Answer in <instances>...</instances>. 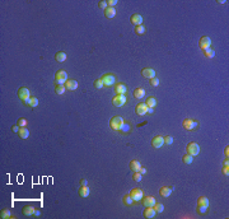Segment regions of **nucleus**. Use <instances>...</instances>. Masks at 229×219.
Segmentation results:
<instances>
[{
  "label": "nucleus",
  "instance_id": "obj_36",
  "mask_svg": "<svg viewBox=\"0 0 229 219\" xmlns=\"http://www.w3.org/2000/svg\"><path fill=\"white\" fill-rule=\"evenodd\" d=\"M93 85H94V88H96V89H101V88H103V87H105V85H103V82H102V79H101V78L97 79Z\"/></svg>",
  "mask_w": 229,
  "mask_h": 219
},
{
  "label": "nucleus",
  "instance_id": "obj_43",
  "mask_svg": "<svg viewBox=\"0 0 229 219\" xmlns=\"http://www.w3.org/2000/svg\"><path fill=\"white\" fill-rule=\"evenodd\" d=\"M98 6L101 9H106V8H108V4H107V1H105V0H101V1L98 3Z\"/></svg>",
  "mask_w": 229,
  "mask_h": 219
},
{
  "label": "nucleus",
  "instance_id": "obj_44",
  "mask_svg": "<svg viewBox=\"0 0 229 219\" xmlns=\"http://www.w3.org/2000/svg\"><path fill=\"white\" fill-rule=\"evenodd\" d=\"M117 0H108V1H107V4L109 5V6H111V8H115V6L116 5H117Z\"/></svg>",
  "mask_w": 229,
  "mask_h": 219
},
{
  "label": "nucleus",
  "instance_id": "obj_46",
  "mask_svg": "<svg viewBox=\"0 0 229 219\" xmlns=\"http://www.w3.org/2000/svg\"><path fill=\"white\" fill-rule=\"evenodd\" d=\"M19 129H21V127H19L18 125H14V126H12V131H13V133H18Z\"/></svg>",
  "mask_w": 229,
  "mask_h": 219
},
{
  "label": "nucleus",
  "instance_id": "obj_1",
  "mask_svg": "<svg viewBox=\"0 0 229 219\" xmlns=\"http://www.w3.org/2000/svg\"><path fill=\"white\" fill-rule=\"evenodd\" d=\"M182 126L187 131H193L199 127V122L196 120H193V118H185L182 122Z\"/></svg>",
  "mask_w": 229,
  "mask_h": 219
},
{
  "label": "nucleus",
  "instance_id": "obj_20",
  "mask_svg": "<svg viewBox=\"0 0 229 219\" xmlns=\"http://www.w3.org/2000/svg\"><path fill=\"white\" fill-rule=\"evenodd\" d=\"M133 94L136 99H141V98L145 97V89L144 88H135Z\"/></svg>",
  "mask_w": 229,
  "mask_h": 219
},
{
  "label": "nucleus",
  "instance_id": "obj_27",
  "mask_svg": "<svg viewBox=\"0 0 229 219\" xmlns=\"http://www.w3.org/2000/svg\"><path fill=\"white\" fill-rule=\"evenodd\" d=\"M197 205H201V207H208L209 208V199L206 196H200L197 200Z\"/></svg>",
  "mask_w": 229,
  "mask_h": 219
},
{
  "label": "nucleus",
  "instance_id": "obj_32",
  "mask_svg": "<svg viewBox=\"0 0 229 219\" xmlns=\"http://www.w3.org/2000/svg\"><path fill=\"white\" fill-rule=\"evenodd\" d=\"M204 55L208 57V59H212V57L215 56V51L212 50V49H208V50L204 51Z\"/></svg>",
  "mask_w": 229,
  "mask_h": 219
},
{
  "label": "nucleus",
  "instance_id": "obj_21",
  "mask_svg": "<svg viewBox=\"0 0 229 219\" xmlns=\"http://www.w3.org/2000/svg\"><path fill=\"white\" fill-rule=\"evenodd\" d=\"M18 135H19V138L21 139H27L28 136H30V130H28L27 127H21L19 129V131H18Z\"/></svg>",
  "mask_w": 229,
  "mask_h": 219
},
{
  "label": "nucleus",
  "instance_id": "obj_50",
  "mask_svg": "<svg viewBox=\"0 0 229 219\" xmlns=\"http://www.w3.org/2000/svg\"><path fill=\"white\" fill-rule=\"evenodd\" d=\"M34 215L38 217V215H40V210H37V209H36V210H34Z\"/></svg>",
  "mask_w": 229,
  "mask_h": 219
},
{
  "label": "nucleus",
  "instance_id": "obj_2",
  "mask_svg": "<svg viewBox=\"0 0 229 219\" xmlns=\"http://www.w3.org/2000/svg\"><path fill=\"white\" fill-rule=\"evenodd\" d=\"M124 118L120 117V116H115V117L111 118V121H109V126H111L112 130H116V131H120V129L122 126V124H124Z\"/></svg>",
  "mask_w": 229,
  "mask_h": 219
},
{
  "label": "nucleus",
  "instance_id": "obj_10",
  "mask_svg": "<svg viewBox=\"0 0 229 219\" xmlns=\"http://www.w3.org/2000/svg\"><path fill=\"white\" fill-rule=\"evenodd\" d=\"M18 97L22 99V102L25 101V99L30 98V89L25 88V87H22V88H19L18 91Z\"/></svg>",
  "mask_w": 229,
  "mask_h": 219
},
{
  "label": "nucleus",
  "instance_id": "obj_19",
  "mask_svg": "<svg viewBox=\"0 0 229 219\" xmlns=\"http://www.w3.org/2000/svg\"><path fill=\"white\" fill-rule=\"evenodd\" d=\"M116 9L115 8H111V6H108V8H106L105 9V15H106V18H108V19H112V18H115L116 17Z\"/></svg>",
  "mask_w": 229,
  "mask_h": 219
},
{
  "label": "nucleus",
  "instance_id": "obj_40",
  "mask_svg": "<svg viewBox=\"0 0 229 219\" xmlns=\"http://www.w3.org/2000/svg\"><path fill=\"white\" fill-rule=\"evenodd\" d=\"M197 210H199V213H201V214H206V213H208V210H209V208L208 207H201V205H197Z\"/></svg>",
  "mask_w": 229,
  "mask_h": 219
},
{
  "label": "nucleus",
  "instance_id": "obj_51",
  "mask_svg": "<svg viewBox=\"0 0 229 219\" xmlns=\"http://www.w3.org/2000/svg\"><path fill=\"white\" fill-rule=\"evenodd\" d=\"M153 110L154 108H149V107H148V114H153Z\"/></svg>",
  "mask_w": 229,
  "mask_h": 219
},
{
  "label": "nucleus",
  "instance_id": "obj_28",
  "mask_svg": "<svg viewBox=\"0 0 229 219\" xmlns=\"http://www.w3.org/2000/svg\"><path fill=\"white\" fill-rule=\"evenodd\" d=\"M122 201H124V204L127 205V207H131V205H133L134 202H135V201L133 200V198L130 196V194H129V195H125L124 198H122Z\"/></svg>",
  "mask_w": 229,
  "mask_h": 219
},
{
  "label": "nucleus",
  "instance_id": "obj_18",
  "mask_svg": "<svg viewBox=\"0 0 229 219\" xmlns=\"http://www.w3.org/2000/svg\"><path fill=\"white\" fill-rule=\"evenodd\" d=\"M172 190L173 187H168V186H163L162 189L159 190V195L162 196V198H168V196L172 194Z\"/></svg>",
  "mask_w": 229,
  "mask_h": 219
},
{
  "label": "nucleus",
  "instance_id": "obj_5",
  "mask_svg": "<svg viewBox=\"0 0 229 219\" xmlns=\"http://www.w3.org/2000/svg\"><path fill=\"white\" fill-rule=\"evenodd\" d=\"M186 152L190 154V156H192V157H195V156H199V153H200V147H199V144H196V143H190V144H187V147H186Z\"/></svg>",
  "mask_w": 229,
  "mask_h": 219
},
{
  "label": "nucleus",
  "instance_id": "obj_11",
  "mask_svg": "<svg viewBox=\"0 0 229 219\" xmlns=\"http://www.w3.org/2000/svg\"><path fill=\"white\" fill-rule=\"evenodd\" d=\"M164 145V138L163 136H155L153 140H151V147L155 148V149H158V148H162Z\"/></svg>",
  "mask_w": 229,
  "mask_h": 219
},
{
  "label": "nucleus",
  "instance_id": "obj_41",
  "mask_svg": "<svg viewBox=\"0 0 229 219\" xmlns=\"http://www.w3.org/2000/svg\"><path fill=\"white\" fill-rule=\"evenodd\" d=\"M150 85L151 87H158V85H159V79H158L157 76H155V78H151L150 79Z\"/></svg>",
  "mask_w": 229,
  "mask_h": 219
},
{
  "label": "nucleus",
  "instance_id": "obj_31",
  "mask_svg": "<svg viewBox=\"0 0 229 219\" xmlns=\"http://www.w3.org/2000/svg\"><path fill=\"white\" fill-rule=\"evenodd\" d=\"M145 31H146V28H145L144 25H138V27H135V33L139 34V36L144 34V33H145Z\"/></svg>",
  "mask_w": 229,
  "mask_h": 219
},
{
  "label": "nucleus",
  "instance_id": "obj_38",
  "mask_svg": "<svg viewBox=\"0 0 229 219\" xmlns=\"http://www.w3.org/2000/svg\"><path fill=\"white\" fill-rule=\"evenodd\" d=\"M37 106H38V99L36 97H32L30 101V107L33 108V107H37Z\"/></svg>",
  "mask_w": 229,
  "mask_h": 219
},
{
  "label": "nucleus",
  "instance_id": "obj_15",
  "mask_svg": "<svg viewBox=\"0 0 229 219\" xmlns=\"http://www.w3.org/2000/svg\"><path fill=\"white\" fill-rule=\"evenodd\" d=\"M130 22L135 25V27H138V25H141V23H143V17H141L140 14H133V15L130 17Z\"/></svg>",
  "mask_w": 229,
  "mask_h": 219
},
{
  "label": "nucleus",
  "instance_id": "obj_6",
  "mask_svg": "<svg viewBox=\"0 0 229 219\" xmlns=\"http://www.w3.org/2000/svg\"><path fill=\"white\" fill-rule=\"evenodd\" d=\"M130 196L133 198V200L135 202L141 201V200H143V198H144V191L141 189H133V190H131V192H130Z\"/></svg>",
  "mask_w": 229,
  "mask_h": 219
},
{
  "label": "nucleus",
  "instance_id": "obj_9",
  "mask_svg": "<svg viewBox=\"0 0 229 219\" xmlns=\"http://www.w3.org/2000/svg\"><path fill=\"white\" fill-rule=\"evenodd\" d=\"M141 75L144 78H148V79H151V78H155V70L151 69V67H144L141 70Z\"/></svg>",
  "mask_w": 229,
  "mask_h": 219
},
{
  "label": "nucleus",
  "instance_id": "obj_26",
  "mask_svg": "<svg viewBox=\"0 0 229 219\" xmlns=\"http://www.w3.org/2000/svg\"><path fill=\"white\" fill-rule=\"evenodd\" d=\"M145 105H146L149 108H155V106H157V98L155 97H149V98L146 99V102H145Z\"/></svg>",
  "mask_w": 229,
  "mask_h": 219
},
{
  "label": "nucleus",
  "instance_id": "obj_33",
  "mask_svg": "<svg viewBox=\"0 0 229 219\" xmlns=\"http://www.w3.org/2000/svg\"><path fill=\"white\" fill-rule=\"evenodd\" d=\"M130 131V125L127 124V122H124L122 124V126H121V129H120V133H122V134H125V133H129Z\"/></svg>",
  "mask_w": 229,
  "mask_h": 219
},
{
  "label": "nucleus",
  "instance_id": "obj_48",
  "mask_svg": "<svg viewBox=\"0 0 229 219\" xmlns=\"http://www.w3.org/2000/svg\"><path fill=\"white\" fill-rule=\"evenodd\" d=\"M87 183H88V182H87V180H84V178L80 180V185H82V186H87Z\"/></svg>",
  "mask_w": 229,
  "mask_h": 219
},
{
  "label": "nucleus",
  "instance_id": "obj_34",
  "mask_svg": "<svg viewBox=\"0 0 229 219\" xmlns=\"http://www.w3.org/2000/svg\"><path fill=\"white\" fill-rule=\"evenodd\" d=\"M154 209H155L157 213H163L164 210V205L160 204V202H155V205H154Z\"/></svg>",
  "mask_w": 229,
  "mask_h": 219
},
{
  "label": "nucleus",
  "instance_id": "obj_17",
  "mask_svg": "<svg viewBox=\"0 0 229 219\" xmlns=\"http://www.w3.org/2000/svg\"><path fill=\"white\" fill-rule=\"evenodd\" d=\"M157 200L153 198V196H145V198H143V204L145 205V208L148 207H154L155 205Z\"/></svg>",
  "mask_w": 229,
  "mask_h": 219
},
{
  "label": "nucleus",
  "instance_id": "obj_25",
  "mask_svg": "<svg viewBox=\"0 0 229 219\" xmlns=\"http://www.w3.org/2000/svg\"><path fill=\"white\" fill-rule=\"evenodd\" d=\"M66 54L64 52V51H60V52H57L55 55V59H56L57 63H64V61H66Z\"/></svg>",
  "mask_w": 229,
  "mask_h": 219
},
{
  "label": "nucleus",
  "instance_id": "obj_14",
  "mask_svg": "<svg viewBox=\"0 0 229 219\" xmlns=\"http://www.w3.org/2000/svg\"><path fill=\"white\" fill-rule=\"evenodd\" d=\"M144 217L145 218H148V219H151V218H154L155 217V214H157V211H155V209H154V207H148V208H145V210H144Z\"/></svg>",
  "mask_w": 229,
  "mask_h": 219
},
{
  "label": "nucleus",
  "instance_id": "obj_24",
  "mask_svg": "<svg viewBox=\"0 0 229 219\" xmlns=\"http://www.w3.org/2000/svg\"><path fill=\"white\" fill-rule=\"evenodd\" d=\"M89 187L88 186H80V189H79V195L82 196V198H88L89 196Z\"/></svg>",
  "mask_w": 229,
  "mask_h": 219
},
{
  "label": "nucleus",
  "instance_id": "obj_35",
  "mask_svg": "<svg viewBox=\"0 0 229 219\" xmlns=\"http://www.w3.org/2000/svg\"><path fill=\"white\" fill-rule=\"evenodd\" d=\"M0 217H1V218H10V217H12L10 210H8V209H4V210H1V213H0Z\"/></svg>",
  "mask_w": 229,
  "mask_h": 219
},
{
  "label": "nucleus",
  "instance_id": "obj_12",
  "mask_svg": "<svg viewBox=\"0 0 229 219\" xmlns=\"http://www.w3.org/2000/svg\"><path fill=\"white\" fill-rule=\"evenodd\" d=\"M65 88L66 91H75L78 88V82L75 79H67L65 83Z\"/></svg>",
  "mask_w": 229,
  "mask_h": 219
},
{
  "label": "nucleus",
  "instance_id": "obj_37",
  "mask_svg": "<svg viewBox=\"0 0 229 219\" xmlns=\"http://www.w3.org/2000/svg\"><path fill=\"white\" fill-rule=\"evenodd\" d=\"M17 125H18L19 127H25V126H27V120H25L24 117H21L18 120V124Z\"/></svg>",
  "mask_w": 229,
  "mask_h": 219
},
{
  "label": "nucleus",
  "instance_id": "obj_22",
  "mask_svg": "<svg viewBox=\"0 0 229 219\" xmlns=\"http://www.w3.org/2000/svg\"><path fill=\"white\" fill-rule=\"evenodd\" d=\"M34 209L32 205H27V207H24L23 209H22V211H23L24 215H27V217H30V215H34Z\"/></svg>",
  "mask_w": 229,
  "mask_h": 219
},
{
  "label": "nucleus",
  "instance_id": "obj_45",
  "mask_svg": "<svg viewBox=\"0 0 229 219\" xmlns=\"http://www.w3.org/2000/svg\"><path fill=\"white\" fill-rule=\"evenodd\" d=\"M223 173H224L225 176L229 175V168H228V166H223Z\"/></svg>",
  "mask_w": 229,
  "mask_h": 219
},
{
  "label": "nucleus",
  "instance_id": "obj_29",
  "mask_svg": "<svg viewBox=\"0 0 229 219\" xmlns=\"http://www.w3.org/2000/svg\"><path fill=\"white\" fill-rule=\"evenodd\" d=\"M65 91H66V88H65L64 84H56V87H55V92H56V94H59V96L64 94Z\"/></svg>",
  "mask_w": 229,
  "mask_h": 219
},
{
  "label": "nucleus",
  "instance_id": "obj_49",
  "mask_svg": "<svg viewBox=\"0 0 229 219\" xmlns=\"http://www.w3.org/2000/svg\"><path fill=\"white\" fill-rule=\"evenodd\" d=\"M224 154H225V157H227V158H228V154H229V148H228V147L225 148V150H224Z\"/></svg>",
  "mask_w": 229,
  "mask_h": 219
},
{
  "label": "nucleus",
  "instance_id": "obj_3",
  "mask_svg": "<svg viewBox=\"0 0 229 219\" xmlns=\"http://www.w3.org/2000/svg\"><path fill=\"white\" fill-rule=\"evenodd\" d=\"M126 102H127L126 94H117L112 98V105L116 106V107H122Z\"/></svg>",
  "mask_w": 229,
  "mask_h": 219
},
{
  "label": "nucleus",
  "instance_id": "obj_16",
  "mask_svg": "<svg viewBox=\"0 0 229 219\" xmlns=\"http://www.w3.org/2000/svg\"><path fill=\"white\" fill-rule=\"evenodd\" d=\"M115 91L117 94H126L127 92V87L124 84V83H117V84L115 85Z\"/></svg>",
  "mask_w": 229,
  "mask_h": 219
},
{
  "label": "nucleus",
  "instance_id": "obj_42",
  "mask_svg": "<svg viewBox=\"0 0 229 219\" xmlns=\"http://www.w3.org/2000/svg\"><path fill=\"white\" fill-rule=\"evenodd\" d=\"M172 143H173V138H172V136H169V135H168V136L164 138V144H167V145H171Z\"/></svg>",
  "mask_w": 229,
  "mask_h": 219
},
{
  "label": "nucleus",
  "instance_id": "obj_7",
  "mask_svg": "<svg viewBox=\"0 0 229 219\" xmlns=\"http://www.w3.org/2000/svg\"><path fill=\"white\" fill-rule=\"evenodd\" d=\"M101 79H102L103 85L105 87H111V85H113L115 82H116V76L113 75V74H105Z\"/></svg>",
  "mask_w": 229,
  "mask_h": 219
},
{
  "label": "nucleus",
  "instance_id": "obj_8",
  "mask_svg": "<svg viewBox=\"0 0 229 219\" xmlns=\"http://www.w3.org/2000/svg\"><path fill=\"white\" fill-rule=\"evenodd\" d=\"M199 46H200V49H201L202 51H205V50L210 49V46H211V40H210V38H209L208 36L201 37V38H200Z\"/></svg>",
  "mask_w": 229,
  "mask_h": 219
},
{
  "label": "nucleus",
  "instance_id": "obj_47",
  "mask_svg": "<svg viewBox=\"0 0 229 219\" xmlns=\"http://www.w3.org/2000/svg\"><path fill=\"white\" fill-rule=\"evenodd\" d=\"M139 172H140L141 175H145V173H146V168H145V167H140V169H139Z\"/></svg>",
  "mask_w": 229,
  "mask_h": 219
},
{
  "label": "nucleus",
  "instance_id": "obj_13",
  "mask_svg": "<svg viewBox=\"0 0 229 219\" xmlns=\"http://www.w3.org/2000/svg\"><path fill=\"white\" fill-rule=\"evenodd\" d=\"M135 111H136V114L139 116H144L148 114V106L145 103H139L136 106V108H135Z\"/></svg>",
  "mask_w": 229,
  "mask_h": 219
},
{
  "label": "nucleus",
  "instance_id": "obj_4",
  "mask_svg": "<svg viewBox=\"0 0 229 219\" xmlns=\"http://www.w3.org/2000/svg\"><path fill=\"white\" fill-rule=\"evenodd\" d=\"M67 80V74L65 70H59L55 74V83L56 84H65Z\"/></svg>",
  "mask_w": 229,
  "mask_h": 219
},
{
  "label": "nucleus",
  "instance_id": "obj_30",
  "mask_svg": "<svg viewBox=\"0 0 229 219\" xmlns=\"http://www.w3.org/2000/svg\"><path fill=\"white\" fill-rule=\"evenodd\" d=\"M192 160H193V157H192V156H190L188 153H186L185 156H183V158H182V162L185 163V164H191V163H192Z\"/></svg>",
  "mask_w": 229,
  "mask_h": 219
},
{
  "label": "nucleus",
  "instance_id": "obj_23",
  "mask_svg": "<svg viewBox=\"0 0 229 219\" xmlns=\"http://www.w3.org/2000/svg\"><path fill=\"white\" fill-rule=\"evenodd\" d=\"M140 167H141V164L136 159H134V160H131V162H130V169L133 171V172H139Z\"/></svg>",
  "mask_w": 229,
  "mask_h": 219
},
{
  "label": "nucleus",
  "instance_id": "obj_39",
  "mask_svg": "<svg viewBox=\"0 0 229 219\" xmlns=\"http://www.w3.org/2000/svg\"><path fill=\"white\" fill-rule=\"evenodd\" d=\"M141 173L140 172H134V175H133V180L134 181H136V182H140L141 181Z\"/></svg>",
  "mask_w": 229,
  "mask_h": 219
}]
</instances>
